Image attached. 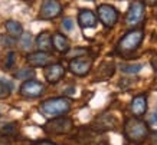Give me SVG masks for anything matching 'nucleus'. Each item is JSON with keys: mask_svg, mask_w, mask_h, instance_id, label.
<instances>
[{"mask_svg": "<svg viewBox=\"0 0 157 145\" xmlns=\"http://www.w3.org/2000/svg\"><path fill=\"white\" fill-rule=\"evenodd\" d=\"M114 70H115V63L113 61H104L95 72L97 79H108V78H111V76L114 75Z\"/></svg>", "mask_w": 157, "mask_h": 145, "instance_id": "14", "label": "nucleus"}, {"mask_svg": "<svg viewBox=\"0 0 157 145\" xmlns=\"http://www.w3.org/2000/svg\"><path fill=\"white\" fill-rule=\"evenodd\" d=\"M71 109V101L68 98H51L40 103L39 111L46 117H62L69 112Z\"/></svg>", "mask_w": 157, "mask_h": 145, "instance_id": "3", "label": "nucleus"}, {"mask_svg": "<svg viewBox=\"0 0 157 145\" xmlns=\"http://www.w3.org/2000/svg\"><path fill=\"white\" fill-rule=\"evenodd\" d=\"M14 61H16V53H14V52H9V53L6 55V61H5L3 68H5L6 70L12 69V66L14 65Z\"/></svg>", "mask_w": 157, "mask_h": 145, "instance_id": "20", "label": "nucleus"}, {"mask_svg": "<svg viewBox=\"0 0 157 145\" xmlns=\"http://www.w3.org/2000/svg\"><path fill=\"white\" fill-rule=\"evenodd\" d=\"M36 46L39 47V50L42 52H51L52 50V36L49 35V32H42L38 35L36 38Z\"/></svg>", "mask_w": 157, "mask_h": 145, "instance_id": "15", "label": "nucleus"}, {"mask_svg": "<svg viewBox=\"0 0 157 145\" xmlns=\"http://www.w3.org/2000/svg\"><path fill=\"white\" fill-rule=\"evenodd\" d=\"M151 66L157 70V55H156V56H153V58H151Z\"/></svg>", "mask_w": 157, "mask_h": 145, "instance_id": "27", "label": "nucleus"}, {"mask_svg": "<svg viewBox=\"0 0 157 145\" xmlns=\"http://www.w3.org/2000/svg\"><path fill=\"white\" fill-rule=\"evenodd\" d=\"M12 92V86L6 80H0V99H6Z\"/></svg>", "mask_w": 157, "mask_h": 145, "instance_id": "19", "label": "nucleus"}, {"mask_svg": "<svg viewBox=\"0 0 157 145\" xmlns=\"http://www.w3.org/2000/svg\"><path fill=\"white\" fill-rule=\"evenodd\" d=\"M52 46L58 52H67L69 49V40L62 33H55L52 36Z\"/></svg>", "mask_w": 157, "mask_h": 145, "instance_id": "16", "label": "nucleus"}, {"mask_svg": "<svg viewBox=\"0 0 157 145\" xmlns=\"http://www.w3.org/2000/svg\"><path fill=\"white\" fill-rule=\"evenodd\" d=\"M86 49H84V47H78V49H74V50H71L69 53H68V56H72V58H78V56H82V55H85L86 53Z\"/></svg>", "mask_w": 157, "mask_h": 145, "instance_id": "23", "label": "nucleus"}, {"mask_svg": "<svg viewBox=\"0 0 157 145\" xmlns=\"http://www.w3.org/2000/svg\"><path fill=\"white\" fill-rule=\"evenodd\" d=\"M143 66L141 65H125V66H121V70H123L124 73H137L141 70Z\"/></svg>", "mask_w": 157, "mask_h": 145, "instance_id": "21", "label": "nucleus"}, {"mask_svg": "<svg viewBox=\"0 0 157 145\" xmlns=\"http://www.w3.org/2000/svg\"><path fill=\"white\" fill-rule=\"evenodd\" d=\"M151 121H153V124H156V125H157V108H156V111H154V113H153Z\"/></svg>", "mask_w": 157, "mask_h": 145, "instance_id": "29", "label": "nucleus"}, {"mask_svg": "<svg viewBox=\"0 0 157 145\" xmlns=\"http://www.w3.org/2000/svg\"><path fill=\"white\" fill-rule=\"evenodd\" d=\"M25 2H28V3H33L35 0H25Z\"/></svg>", "mask_w": 157, "mask_h": 145, "instance_id": "31", "label": "nucleus"}, {"mask_svg": "<svg viewBox=\"0 0 157 145\" xmlns=\"http://www.w3.org/2000/svg\"><path fill=\"white\" fill-rule=\"evenodd\" d=\"M32 76H35V70L30 69V68L19 69L16 73H14V78H17V79H30Z\"/></svg>", "mask_w": 157, "mask_h": 145, "instance_id": "18", "label": "nucleus"}, {"mask_svg": "<svg viewBox=\"0 0 157 145\" xmlns=\"http://www.w3.org/2000/svg\"><path fill=\"white\" fill-rule=\"evenodd\" d=\"M32 46V36H30V33H22V49L25 50H28L29 47Z\"/></svg>", "mask_w": 157, "mask_h": 145, "instance_id": "22", "label": "nucleus"}, {"mask_svg": "<svg viewBox=\"0 0 157 145\" xmlns=\"http://www.w3.org/2000/svg\"><path fill=\"white\" fill-rule=\"evenodd\" d=\"M62 28L65 29L67 32H71L72 29H74V20L69 19V17L63 19V22H62Z\"/></svg>", "mask_w": 157, "mask_h": 145, "instance_id": "24", "label": "nucleus"}, {"mask_svg": "<svg viewBox=\"0 0 157 145\" xmlns=\"http://www.w3.org/2000/svg\"><path fill=\"white\" fill-rule=\"evenodd\" d=\"M62 12V6L58 0H43L40 10H39V19L52 20L58 17Z\"/></svg>", "mask_w": 157, "mask_h": 145, "instance_id": "7", "label": "nucleus"}, {"mask_svg": "<svg viewBox=\"0 0 157 145\" xmlns=\"http://www.w3.org/2000/svg\"><path fill=\"white\" fill-rule=\"evenodd\" d=\"M72 128H74L72 119L63 117V115L62 117H55L53 119L48 121L42 126L43 131L46 132V134H51V135H63V134L71 132Z\"/></svg>", "mask_w": 157, "mask_h": 145, "instance_id": "4", "label": "nucleus"}, {"mask_svg": "<svg viewBox=\"0 0 157 145\" xmlns=\"http://www.w3.org/2000/svg\"><path fill=\"white\" fill-rule=\"evenodd\" d=\"M151 145H157V132L151 135Z\"/></svg>", "mask_w": 157, "mask_h": 145, "instance_id": "28", "label": "nucleus"}, {"mask_svg": "<svg viewBox=\"0 0 157 145\" xmlns=\"http://www.w3.org/2000/svg\"><path fill=\"white\" fill-rule=\"evenodd\" d=\"M6 30H7V35L12 36V38H20L22 33H23V28L19 22L16 20H7L6 22Z\"/></svg>", "mask_w": 157, "mask_h": 145, "instance_id": "17", "label": "nucleus"}, {"mask_svg": "<svg viewBox=\"0 0 157 145\" xmlns=\"http://www.w3.org/2000/svg\"><path fill=\"white\" fill-rule=\"evenodd\" d=\"M131 112L134 117H141L147 112V96L146 95H138L131 102Z\"/></svg>", "mask_w": 157, "mask_h": 145, "instance_id": "13", "label": "nucleus"}, {"mask_svg": "<svg viewBox=\"0 0 157 145\" xmlns=\"http://www.w3.org/2000/svg\"><path fill=\"white\" fill-rule=\"evenodd\" d=\"M2 42H3V45L5 46H13L14 45V38H12V36H2V39H0Z\"/></svg>", "mask_w": 157, "mask_h": 145, "instance_id": "25", "label": "nucleus"}, {"mask_svg": "<svg viewBox=\"0 0 157 145\" xmlns=\"http://www.w3.org/2000/svg\"><path fill=\"white\" fill-rule=\"evenodd\" d=\"M92 68V58L78 56L71 59L69 62V70L76 76H85Z\"/></svg>", "mask_w": 157, "mask_h": 145, "instance_id": "8", "label": "nucleus"}, {"mask_svg": "<svg viewBox=\"0 0 157 145\" xmlns=\"http://www.w3.org/2000/svg\"><path fill=\"white\" fill-rule=\"evenodd\" d=\"M150 128L144 121L138 118H128L124 124V135L128 142L134 145H141L148 138Z\"/></svg>", "mask_w": 157, "mask_h": 145, "instance_id": "1", "label": "nucleus"}, {"mask_svg": "<svg viewBox=\"0 0 157 145\" xmlns=\"http://www.w3.org/2000/svg\"><path fill=\"white\" fill-rule=\"evenodd\" d=\"M90 2H94V0H90Z\"/></svg>", "mask_w": 157, "mask_h": 145, "instance_id": "33", "label": "nucleus"}, {"mask_svg": "<svg viewBox=\"0 0 157 145\" xmlns=\"http://www.w3.org/2000/svg\"><path fill=\"white\" fill-rule=\"evenodd\" d=\"M51 61H52V56L49 55L48 52H42V50L29 53L28 56H26V62L32 68H43V66L49 65Z\"/></svg>", "mask_w": 157, "mask_h": 145, "instance_id": "10", "label": "nucleus"}, {"mask_svg": "<svg viewBox=\"0 0 157 145\" xmlns=\"http://www.w3.org/2000/svg\"><path fill=\"white\" fill-rule=\"evenodd\" d=\"M98 19L105 28H114L115 23L118 22V12L115 10V7L109 5H101L98 6Z\"/></svg>", "mask_w": 157, "mask_h": 145, "instance_id": "5", "label": "nucleus"}, {"mask_svg": "<svg viewBox=\"0 0 157 145\" xmlns=\"http://www.w3.org/2000/svg\"><path fill=\"white\" fill-rule=\"evenodd\" d=\"M144 3L140 0H134L133 3L130 5V9L125 14V23L127 24H138L141 20L144 19Z\"/></svg>", "mask_w": 157, "mask_h": 145, "instance_id": "9", "label": "nucleus"}, {"mask_svg": "<svg viewBox=\"0 0 157 145\" xmlns=\"http://www.w3.org/2000/svg\"><path fill=\"white\" fill-rule=\"evenodd\" d=\"M45 92V86L43 84L33 79L25 80L22 86H20V95L26 99H36Z\"/></svg>", "mask_w": 157, "mask_h": 145, "instance_id": "6", "label": "nucleus"}, {"mask_svg": "<svg viewBox=\"0 0 157 145\" xmlns=\"http://www.w3.org/2000/svg\"><path fill=\"white\" fill-rule=\"evenodd\" d=\"M146 2H147L148 5H156V2H157V0H146Z\"/></svg>", "mask_w": 157, "mask_h": 145, "instance_id": "30", "label": "nucleus"}, {"mask_svg": "<svg viewBox=\"0 0 157 145\" xmlns=\"http://www.w3.org/2000/svg\"><path fill=\"white\" fill-rule=\"evenodd\" d=\"M144 39V32L141 29H134V30H128L120 39L118 45H117V52L118 55H130L136 52L140 47L141 42Z\"/></svg>", "mask_w": 157, "mask_h": 145, "instance_id": "2", "label": "nucleus"}, {"mask_svg": "<svg viewBox=\"0 0 157 145\" xmlns=\"http://www.w3.org/2000/svg\"><path fill=\"white\" fill-rule=\"evenodd\" d=\"M36 145H56V144L52 142V141H40V142H38Z\"/></svg>", "mask_w": 157, "mask_h": 145, "instance_id": "26", "label": "nucleus"}, {"mask_svg": "<svg viewBox=\"0 0 157 145\" xmlns=\"http://www.w3.org/2000/svg\"><path fill=\"white\" fill-rule=\"evenodd\" d=\"M65 76V69L61 63H52L45 68V79L49 84H56Z\"/></svg>", "mask_w": 157, "mask_h": 145, "instance_id": "11", "label": "nucleus"}, {"mask_svg": "<svg viewBox=\"0 0 157 145\" xmlns=\"http://www.w3.org/2000/svg\"><path fill=\"white\" fill-rule=\"evenodd\" d=\"M0 113H2V108H0Z\"/></svg>", "mask_w": 157, "mask_h": 145, "instance_id": "32", "label": "nucleus"}, {"mask_svg": "<svg viewBox=\"0 0 157 145\" xmlns=\"http://www.w3.org/2000/svg\"><path fill=\"white\" fill-rule=\"evenodd\" d=\"M78 23L82 29H88V28H95L97 26V16L91 10L88 9H82L78 13Z\"/></svg>", "mask_w": 157, "mask_h": 145, "instance_id": "12", "label": "nucleus"}]
</instances>
